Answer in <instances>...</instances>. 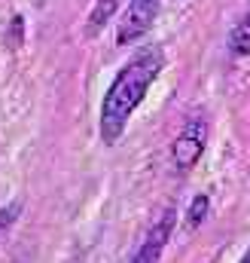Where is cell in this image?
Wrapping results in <instances>:
<instances>
[{
	"instance_id": "obj_1",
	"label": "cell",
	"mask_w": 250,
	"mask_h": 263,
	"mask_svg": "<svg viewBox=\"0 0 250 263\" xmlns=\"http://www.w3.org/2000/svg\"><path fill=\"white\" fill-rule=\"evenodd\" d=\"M165 67V52L162 46L156 43H147L140 46L125 67L113 77L110 89L104 92V101H101V114H98V135L107 147H113L128 129V120L131 114L137 110V104L147 98L150 86L159 80Z\"/></svg>"
},
{
	"instance_id": "obj_2",
	"label": "cell",
	"mask_w": 250,
	"mask_h": 263,
	"mask_svg": "<svg viewBox=\"0 0 250 263\" xmlns=\"http://www.w3.org/2000/svg\"><path fill=\"white\" fill-rule=\"evenodd\" d=\"M207 135H211V126H207V120L201 114L189 117L183 123V129L174 138V147H171V159H174V168L180 175L195 168V162L201 159V153L207 147Z\"/></svg>"
},
{
	"instance_id": "obj_3",
	"label": "cell",
	"mask_w": 250,
	"mask_h": 263,
	"mask_svg": "<svg viewBox=\"0 0 250 263\" xmlns=\"http://www.w3.org/2000/svg\"><path fill=\"white\" fill-rule=\"evenodd\" d=\"M159 9H162V0H128L122 18H119V28H116V46L134 43L143 34H150Z\"/></svg>"
},
{
	"instance_id": "obj_4",
	"label": "cell",
	"mask_w": 250,
	"mask_h": 263,
	"mask_svg": "<svg viewBox=\"0 0 250 263\" xmlns=\"http://www.w3.org/2000/svg\"><path fill=\"white\" fill-rule=\"evenodd\" d=\"M174 223H177V211H174V208H165V211L156 217V223L150 227V233L143 236L140 248L131 254L128 263H159L162 251L168 248V242H171V236H174Z\"/></svg>"
},
{
	"instance_id": "obj_5",
	"label": "cell",
	"mask_w": 250,
	"mask_h": 263,
	"mask_svg": "<svg viewBox=\"0 0 250 263\" xmlns=\"http://www.w3.org/2000/svg\"><path fill=\"white\" fill-rule=\"evenodd\" d=\"M119 3H122V0H98V3L92 6V12H89V18H86V37H89V40H95V37L104 31V25L119 12Z\"/></svg>"
},
{
	"instance_id": "obj_6",
	"label": "cell",
	"mask_w": 250,
	"mask_h": 263,
	"mask_svg": "<svg viewBox=\"0 0 250 263\" xmlns=\"http://www.w3.org/2000/svg\"><path fill=\"white\" fill-rule=\"evenodd\" d=\"M229 55L232 59H247L250 55V12L232 28V34H229Z\"/></svg>"
},
{
	"instance_id": "obj_7",
	"label": "cell",
	"mask_w": 250,
	"mask_h": 263,
	"mask_svg": "<svg viewBox=\"0 0 250 263\" xmlns=\"http://www.w3.org/2000/svg\"><path fill=\"white\" fill-rule=\"evenodd\" d=\"M207 208H211V199H207V196H195V199H192V205H189V220H186L189 230H195V227H201V223H204Z\"/></svg>"
},
{
	"instance_id": "obj_8",
	"label": "cell",
	"mask_w": 250,
	"mask_h": 263,
	"mask_svg": "<svg viewBox=\"0 0 250 263\" xmlns=\"http://www.w3.org/2000/svg\"><path fill=\"white\" fill-rule=\"evenodd\" d=\"M25 40V18L22 15H12V25H9V43L12 46H22Z\"/></svg>"
},
{
	"instance_id": "obj_9",
	"label": "cell",
	"mask_w": 250,
	"mask_h": 263,
	"mask_svg": "<svg viewBox=\"0 0 250 263\" xmlns=\"http://www.w3.org/2000/svg\"><path fill=\"white\" fill-rule=\"evenodd\" d=\"M18 208H22V202H12V205L0 208V227H9V220L18 217Z\"/></svg>"
},
{
	"instance_id": "obj_10",
	"label": "cell",
	"mask_w": 250,
	"mask_h": 263,
	"mask_svg": "<svg viewBox=\"0 0 250 263\" xmlns=\"http://www.w3.org/2000/svg\"><path fill=\"white\" fill-rule=\"evenodd\" d=\"M238 263H250V248H247V251H244V257H241V260H238Z\"/></svg>"
}]
</instances>
